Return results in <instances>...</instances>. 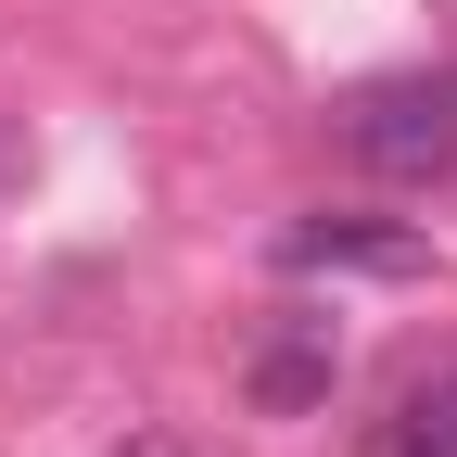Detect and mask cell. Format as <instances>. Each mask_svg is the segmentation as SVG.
I'll list each match as a JSON object with an SVG mask.
<instances>
[{
  "mask_svg": "<svg viewBox=\"0 0 457 457\" xmlns=\"http://www.w3.org/2000/svg\"><path fill=\"white\" fill-rule=\"evenodd\" d=\"M343 153L369 179H445L457 165V77H369L343 102Z\"/></svg>",
  "mask_w": 457,
  "mask_h": 457,
  "instance_id": "1",
  "label": "cell"
},
{
  "mask_svg": "<svg viewBox=\"0 0 457 457\" xmlns=\"http://www.w3.org/2000/svg\"><path fill=\"white\" fill-rule=\"evenodd\" d=\"M279 267H369V279H420L432 242H420V228H369V216H305V228H279Z\"/></svg>",
  "mask_w": 457,
  "mask_h": 457,
  "instance_id": "2",
  "label": "cell"
},
{
  "mask_svg": "<svg viewBox=\"0 0 457 457\" xmlns=\"http://www.w3.org/2000/svg\"><path fill=\"white\" fill-rule=\"evenodd\" d=\"M369 457H457V369H420L394 394V420L369 432Z\"/></svg>",
  "mask_w": 457,
  "mask_h": 457,
  "instance_id": "3",
  "label": "cell"
},
{
  "mask_svg": "<svg viewBox=\"0 0 457 457\" xmlns=\"http://www.w3.org/2000/svg\"><path fill=\"white\" fill-rule=\"evenodd\" d=\"M318 394H330V343H318V330H293V343H267V356H254V407L293 420V407H318Z\"/></svg>",
  "mask_w": 457,
  "mask_h": 457,
  "instance_id": "4",
  "label": "cell"
},
{
  "mask_svg": "<svg viewBox=\"0 0 457 457\" xmlns=\"http://www.w3.org/2000/svg\"><path fill=\"white\" fill-rule=\"evenodd\" d=\"M128 457H179V445H165V432H140V445H128Z\"/></svg>",
  "mask_w": 457,
  "mask_h": 457,
  "instance_id": "5",
  "label": "cell"
}]
</instances>
